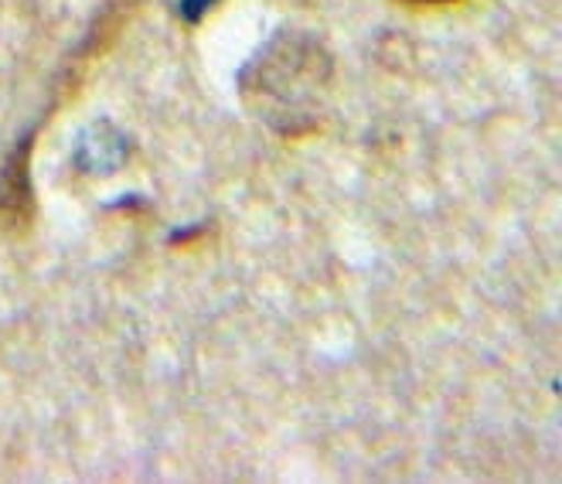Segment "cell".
Listing matches in <instances>:
<instances>
[{"label": "cell", "instance_id": "2", "mask_svg": "<svg viewBox=\"0 0 562 484\" xmlns=\"http://www.w3.org/2000/svg\"><path fill=\"white\" fill-rule=\"evenodd\" d=\"M416 4H443V0H416Z\"/></svg>", "mask_w": 562, "mask_h": 484}, {"label": "cell", "instance_id": "1", "mask_svg": "<svg viewBox=\"0 0 562 484\" xmlns=\"http://www.w3.org/2000/svg\"><path fill=\"white\" fill-rule=\"evenodd\" d=\"M215 4H218V0H181V8H178V11H181V18H184V21H191V24H194V21H202Z\"/></svg>", "mask_w": 562, "mask_h": 484}]
</instances>
